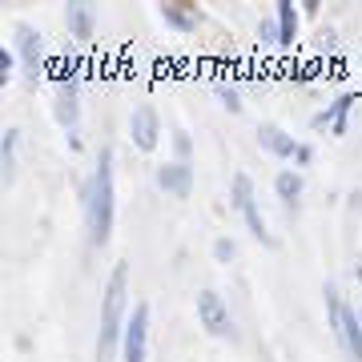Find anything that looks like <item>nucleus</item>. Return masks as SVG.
<instances>
[{"label": "nucleus", "instance_id": "nucleus-1", "mask_svg": "<svg viewBox=\"0 0 362 362\" xmlns=\"http://www.w3.org/2000/svg\"><path fill=\"white\" fill-rule=\"evenodd\" d=\"M85 221H89V242L105 246L113 233V149H101L97 169H93L89 185H85Z\"/></svg>", "mask_w": 362, "mask_h": 362}, {"label": "nucleus", "instance_id": "nucleus-2", "mask_svg": "<svg viewBox=\"0 0 362 362\" xmlns=\"http://www.w3.org/2000/svg\"><path fill=\"white\" fill-rule=\"evenodd\" d=\"M125 294H129V266L117 262V270L109 274L105 286V302H101V334H97V362H113V350L125 334Z\"/></svg>", "mask_w": 362, "mask_h": 362}, {"label": "nucleus", "instance_id": "nucleus-3", "mask_svg": "<svg viewBox=\"0 0 362 362\" xmlns=\"http://www.w3.org/2000/svg\"><path fill=\"white\" fill-rule=\"evenodd\" d=\"M326 310H330V330H334L338 346L346 350L350 362H362V318H358V310H350L334 286H326Z\"/></svg>", "mask_w": 362, "mask_h": 362}, {"label": "nucleus", "instance_id": "nucleus-4", "mask_svg": "<svg viewBox=\"0 0 362 362\" xmlns=\"http://www.w3.org/2000/svg\"><path fill=\"white\" fill-rule=\"evenodd\" d=\"M149 354V306L137 302L125 322V334H121V358L125 362H145Z\"/></svg>", "mask_w": 362, "mask_h": 362}, {"label": "nucleus", "instance_id": "nucleus-5", "mask_svg": "<svg viewBox=\"0 0 362 362\" xmlns=\"http://www.w3.org/2000/svg\"><path fill=\"white\" fill-rule=\"evenodd\" d=\"M197 322L206 326L214 338H238L230 310H226L221 294H214V290H202V294H197Z\"/></svg>", "mask_w": 362, "mask_h": 362}, {"label": "nucleus", "instance_id": "nucleus-6", "mask_svg": "<svg viewBox=\"0 0 362 362\" xmlns=\"http://www.w3.org/2000/svg\"><path fill=\"white\" fill-rule=\"evenodd\" d=\"M233 206L242 209V218H246L250 233L258 238L262 246H274V238L266 233V221H262L258 206H254V181H250L246 173H233Z\"/></svg>", "mask_w": 362, "mask_h": 362}, {"label": "nucleus", "instance_id": "nucleus-7", "mask_svg": "<svg viewBox=\"0 0 362 362\" xmlns=\"http://www.w3.org/2000/svg\"><path fill=\"white\" fill-rule=\"evenodd\" d=\"M129 141L141 153H153L157 149V141H161V117H157L153 105H137L129 113Z\"/></svg>", "mask_w": 362, "mask_h": 362}, {"label": "nucleus", "instance_id": "nucleus-8", "mask_svg": "<svg viewBox=\"0 0 362 362\" xmlns=\"http://www.w3.org/2000/svg\"><path fill=\"white\" fill-rule=\"evenodd\" d=\"M16 57L28 81H37L45 73V37L33 25H16Z\"/></svg>", "mask_w": 362, "mask_h": 362}, {"label": "nucleus", "instance_id": "nucleus-9", "mask_svg": "<svg viewBox=\"0 0 362 362\" xmlns=\"http://www.w3.org/2000/svg\"><path fill=\"white\" fill-rule=\"evenodd\" d=\"M157 185L173 197H189V189H194V169H189V161H169V165H161L157 169Z\"/></svg>", "mask_w": 362, "mask_h": 362}, {"label": "nucleus", "instance_id": "nucleus-10", "mask_svg": "<svg viewBox=\"0 0 362 362\" xmlns=\"http://www.w3.org/2000/svg\"><path fill=\"white\" fill-rule=\"evenodd\" d=\"M57 121L69 129V137H77V121H81L77 81H61V85H57Z\"/></svg>", "mask_w": 362, "mask_h": 362}, {"label": "nucleus", "instance_id": "nucleus-11", "mask_svg": "<svg viewBox=\"0 0 362 362\" xmlns=\"http://www.w3.org/2000/svg\"><path fill=\"white\" fill-rule=\"evenodd\" d=\"M258 145L274 157H298V149H302V145H298L282 125H274V121H266V125L258 129Z\"/></svg>", "mask_w": 362, "mask_h": 362}, {"label": "nucleus", "instance_id": "nucleus-12", "mask_svg": "<svg viewBox=\"0 0 362 362\" xmlns=\"http://www.w3.org/2000/svg\"><path fill=\"white\" fill-rule=\"evenodd\" d=\"M354 101H358V93H342V97H334V105H326L322 113H314V129L346 133V113H350V105Z\"/></svg>", "mask_w": 362, "mask_h": 362}, {"label": "nucleus", "instance_id": "nucleus-13", "mask_svg": "<svg viewBox=\"0 0 362 362\" xmlns=\"http://www.w3.org/2000/svg\"><path fill=\"white\" fill-rule=\"evenodd\" d=\"M65 25H69V37L89 40L93 28H97V16H93L89 4H69V8H65Z\"/></svg>", "mask_w": 362, "mask_h": 362}, {"label": "nucleus", "instance_id": "nucleus-14", "mask_svg": "<svg viewBox=\"0 0 362 362\" xmlns=\"http://www.w3.org/2000/svg\"><path fill=\"white\" fill-rule=\"evenodd\" d=\"M274 189L282 197L286 209H298V197H302V177H298L294 169H282L278 177H274Z\"/></svg>", "mask_w": 362, "mask_h": 362}, {"label": "nucleus", "instance_id": "nucleus-15", "mask_svg": "<svg viewBox=\"0 0 362 362\" xmlns=\"http://www.w3.org/2000/svg\"><path fill=\"white\" fill-rule=\"evenodd\" d=\"M161 16H165V25H173L177 33H194L197 28V13L185 8V4H161Z\"/></svg>", "mask_w": 362, "mask_h": 362}, {"label": "nucleus", "instance_id": "nucleus-16", "mask_svg": "<svg viewBox=\"0 0 362 362\" xmlns=\"http://www.w3.org/2000/svg\"><path fill=\"white\" fill-rule=\"evenodd\" d=\"M278 33H282V49H290L298 40V13L290 0H278Z\"/></svg>", "mask_w": 362, "mask_h": 362}, {"label": "nucleus", "instance_id": "nucleus-17", "mask_svg": "<svg viewBox=\"0 0 362 362\" xmlns=\"http://www.w3.org/2000/svg\"><path fill=\"white\" fill-rule=\"evenodd\" d=\"M0 161H4V185L16 177V129L4 133V145H0Z\"/></svg>", "mask_w": 362, "mask_h": 362}, {"label": "nucleus", "instance_id": "nucleus-18", "mask_svg": "<svg viewBox=\"0 0 362 362\" xmlns=\"http://www.w3.org/2000/svg\"><path fill=\"white\" fill-rule=\"evenodd\" d=\"M258 40L262 45H282V33H278V21H258Z\"/></svg>", "mask_w": 362, "mask_h": 362}, {"label": "nucleus", "instance_id": "nucleus-19", "mask_svg": "<svg viewBox=\"0 0 362 362\" xmlns=\"http://www.w3.org/2000/svg\"><path fill=\"white\" fill-rule=\"evenodd\" d=\"M218 97H221V105H226L230 113H242V97H238L233 85H218Z\"/></svg>", "mask_w": 362, "mask_h": 362}, {"label": "nucleus", "instance_id": "nucleus-20", "mask_svg": "<svg viewBox=\"0 0 362 362\" xmlns=\"http://www.w3.org/2000/svg\"><path fill=\"white\" fill-rule=\"evenodd\" d=\"M214 258H218V262H226V266H230V262L238 258V246H233L230 238H218V242H214Z\"/></svg>", "mask_w": 362, "mask_h": 362}, {"label": "nucleus", "instance_id": "nucleus-21", "mask_svg": "<svg viewBox=\"0 0 362 362\" xmlns=\"http://www.w3.org/2000/svg\"><path fill=\"white\" fill-rule=\"evenodd\" d=\"M13 69H16V57H13L8 49H0V81L13 77Z\"/></svg>", "mask_w": 362, "mask_h": 362}, {"label": "nucleus", "instance_id": "nucleus-22", "mask_svg": "<svg viewBox=\"0 0 362 362\" xmlns=\"http://www.w3.org/2000/svg\"><path fill=\"white\" fill-rule=\"evenodd\" d=\"M173 149H177V161H189V149H194V145H189L185 133H173Z\"/></svg>", "mask_w": 362, "mask_h": 362}, {"label": "nucleus", "instance_id": "nucleus-23", "mask_svg": "<svg viewBox=\"0 0 362 362\" xmlns=\"http://www.w3.org/2000/svg\"><path fill=\"white\" fill-rule=\"evenodd\" d=\"M298 161H302V165H310V161H314V149H310V145H302V149H298Z\"/></svg>", "mask_w": 362, "mask_h": 362}, {"label": "nucleus", "instance_id": "nucleus-24", "mask_svg": "<svg viewBox=\"0 0 362 362\" xmlns=\"http://www.w3.org/2000/svg\"><path fill=\"white\" fill-rule=\"evenodd\" d=\"M358 282H362V266H358Z\"/></svg>", "mask_w": 362, "mask_h": 362}, {"label": "nucleus", "instance_id": "nucleus-25", "mask_svg": "<svg viewBox=\"0 0 362 362\" xmlns=\"http://www.w3.org/2000/svg\"><path fill=\"white\" fill-rule=\"evenodd\" d=\"M358 318H362V306H358Z\"/></svg>", "mask_w": 362, "mask_h": 362}]
</instances>
